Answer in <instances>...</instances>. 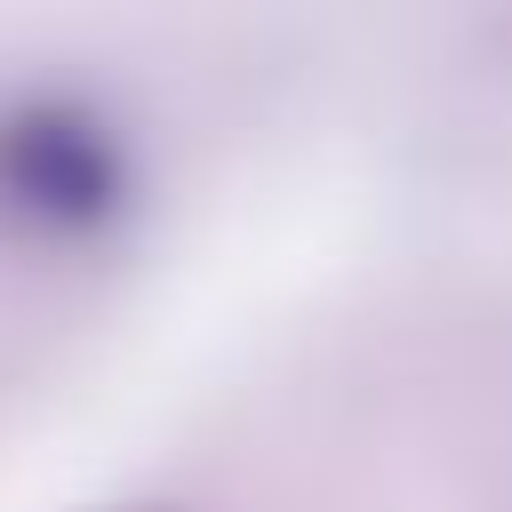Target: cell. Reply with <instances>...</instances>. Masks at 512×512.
<instances>
[{"instance_id":"obj_1","label":"cell","mask_w":512,"mask_h":512,"mask_svg":"<svg viewBox=\"0 0 512 512\" xmlns=\"http://www.w3.org/2000/svg\"><path fill=\"white\" fill-rule=\"evenodd\" d=\"M128 200L120 136L80 104H16L0 120V208L32 232H96Z\"/></svg>"}]
</instances>
